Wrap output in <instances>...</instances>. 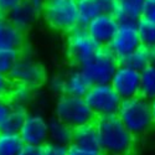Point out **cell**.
<instances>
[{
    "instance_id": "4dcf8cb0",
    "label": "cell",
    "mask_w": 155,
    "mask_h": 155,
    "mask_svg": "<svg viewBox=\"0 0 155 155\" xmlns=\"http://www.w3.org/2000/svg\"><path fill=\"white\" fill-rule=\"evenodd\" d=\"M141 19L155 24V0H147L145 2Z\"/></svg>"
},
{
    "instance_id": "1f68e13d",
    "label": "cell",
    "mask_w": 155,
    "mask_h": 155,
    "mask_svg": "<svg viewBox=\"0 0 155 155\" xmlns=\"http://www.w3.org/2000/svg\"><path fill=\"white\" fill-rule=\"evenodd\" d=\"M12 82L8 76L0 74V98H8L9 93L11 91Z\"/></svg>"
},
{
    "instance_id": "7c38bea8",
    "label": "cell",
    "mask_w": 155,
    "mask_h": 155,
    "mask_svg": "<svg viewBox=\"0 0 155 155\" xmlns=\"http://www.w3.org/2000/svg\"><path fill=\"white\" fill-rule=\"evenodd\" d=\"M118 26L119 24L112 15V12H106L93 19L86 29L99 47H108L118 30Z\"/></svg>"
},
{
    "instance_id": "277c9868",
    "label": "cell",
    "mask_w": 155,
    "mask_h": 155,
    "mask_svg": "<svg viewBox=\"0 0 155 155\" xmlns=\"http://www.w3.org/2000/svg\"><path fill=\"white\" fill-rule=\"evenodd\" d=\"M42 18L51 29L68 34L78 26L76 0H50L42 10Z\"/></svg>"
},
{
    "instance_id": "d6a6232c",
    "label": "cell",
    "mask_w": 155,
    "mask_h": 155,
    "mask_svg": "<svg viewBox=\"0 0 155 155\" xmlns=\"http://www.w3.org/2000/svg\"><path fill=\"white\" fill-rule=\"evenodd\" d=\"M24 0H0V15H6L8 12L19 5Z\"/></svg>"
},
{
    "instance_id": "8fae6325",
    "label": "cell",
    "mask_w": 155,
    "mask_h": 155,
    "mask_svg": "<svg viewBox=\"0 0 155 155\" xmlns=\"http://www.w3.org/2000/svg\"><path fill=\"white\" fill-rule=\"evenodd\" d=\"M19 135L24 145L42 148L48 143V120L40 113H28Z\"/></svg>"
},
{
    "instance_id": "9c48e42d",
    "label": "cell",
    "mask_w": 155,
    "mask_h": 155,
    "mask_svg": "<svg viewBox=\"0 0 155 155\" xmlns=\"http://www.w3.org/2000/svg\"><path fill=\"white\" fill-rule=\"evenodd\" d=\"M122 101L132 99L140 94V72L119 63L109 83Z\"/></svg>"
},
{
    "instance_id": "603a6c76",
    "label": "cell",
    "mask_w": 155,
    "mask_h": 155,
    "mask_svg": "<svg viewBox=\"0 0 155 155\" xmlns=\"http://www.w3.org/2000/svg\"><path fill=\"white\" fill-rule=\"evenodd\" d=\"M24 143L19 133L0 130V155H19Z\"/></svg>"
},
{
    "instance_id": "f35d334b",
    "label": "cell",
    "mask_w": 155,
    "mask_h": 155,
    "mask_svg": "<svg viewBox=\"0 0 155 155\" xmlns=\"http://www.w3.org/2000/svg\"><path fill=\"white\" fill-rule=\"evenodd\" d=\"M114 2H124V0H114Z\"/></svg>"
},
{
    "instance_id": "52a82bcc",
    "label": "cell",
    "mask_w": 155,
    "mask_h": 155,
    "mask_svg": "<svg viewBox=\"0 0 155 155\" xmlns=\"http://www.w3.org/2000/svg\"><path fill=\"white\" fill-rule=\"evenodd\" d=\"M88 107L91 108L96 118L117 115L122 99L115 93L110 84H94L84 97Z\"/></svg>"
},
{
    "instance_id": "44dd1931",
    "label": "cell",
    "mask_w": 155,
    "mask_h": 155,
    "mask_svg": "<svg viewBox=\"0 0 155 155\" xmlns=\"http://www.w3.org/2000/svg\"><path fill=\"white\" fill-rule=\"evenodd\" d=\"M140 97L149 102L155 101V62L140 71Z\"/></svg>"
},
{
    "instance_id": "ba28073f",
    "label": "cell",
    "mask_w": 155,
    "mask_h": 155,
    "mask_svg": "<svg viewBox=\"0 0 155 155\" xmlns=\"http://www.w3.org/2000/svg\"><path fill=\"white\" fill-rule=\"evenodd\" d=\"M9 78L12 83L26 84L35 89L41 87L47 81V74L45 67L40 62L21 54L19 61L11 70Z\"/></svg>"
},
{
    "instance_id": "f1b7e54d",
    "label": "cell",
    "mask_w": 155,
    "mask_h": 155,
    "mask_svg": "<svg viewBox=\"0 0 155 155\" xmlns=\"http://www.w3.org/2000/svg\"><path fill=\"white\" fill-rule=\"evenodd\" d=\"M67 155H103L99 149H88V148H80L77 145L71 144L68 147Z\"/></svg>"
},
{
    "instance_id": "cb8c5ba5",
    "label": "cell",
    "mask_w": 155,
    "mask_h": 155,
    "mask_svg": "<svg viewBox=\"0 0 155 155\" xmlns=\"http://www.w3.org/2000/svg\"><path fill=\"white\" fill-rule=\"evenodd\" d=\"M26 117H28V109L12 107L6 122L4 123V125L2 127L0 130L10 132V133H19Z\"/></svg>"
},
{
    "instance_id": "83f0119b",
    "label": "cell",
    "mask_w": 155,
    "mask_h": 155,
    "mask_svg": "<svg viewBox=\"0 0 155 155\" xmlns=\"http://www.w3.org/2000/svg\"><path fill=\"white\" fill-rule=\"evenodd\" d=\"M68 147H63L55 143H48L42 147V155H67Z\"/></svg>"
},
{
    "instance_id": "3957f363",
    "label": "cell",
    "mask_w": 155,
    "mask_h": 155,
    "mask_svg": "<svg viewBox=\"0 0 155 155\" xmlns=\"http://www.w3.org/2000/svg\"><path fill=\"white\" fill-rule=\"evenodd\" d=\"M54 113L55 118L67 124L72 129L94 123L97 119L84 98L71 97L67 94L57 97Z\"/></svg>"
},
{
    "instance_id": "7a4b0ae2",
    "label": "cell",
    "mask_w": 155,
    "mask_h": 155,
    "mask_svg": "<svg viewBox=\"0 0 155 155\" xmlns=\"http://www.w3.org/2000/svg\"><path fill=\"white\" fill-rule=\"evenodd\" d=\"M117 115L134 137L144 135L154 127L151 102L140 96L122 101Z\"/></svg>"
},
{
    "instance_id": "ffe728a7",
    "label": "cell",
    "mask_w": 155,
    "mask_h": 155,
    "mask_svg": "<svg viewBox=\"0 0 155 155\" xmlns=\"http://www.w3.org/2000/svg\"><path fill=\"white\" fill-rule=\"evenodd\" d=\"M34 97H35L34 88L21 83H12L8 99L12 107L28 109V106L34 101Z\"/></svg>"
},
{
    "instance_id": "ac0fdd59",
    "label": "cell",
    "mask_w": 155,
    "mask_h": 155,
    "mask_svg": "<svg viewBox=\"0 0 155 155\" xmlns=\"http://www.w3.org/2000/svg\"><path fill=\"white\" fill-rule=\"evenodd\" d=\"M72 144L80 148L99 149V138L94 123L86 124L73 129Z\"/></svg>"
},
{
    "instance_id": "9a60e30c",
    "label": "cell",
    "mask_w": 155,
    "mask_h": 155,
    "mask_svg": "<svg viewBox=\"0 0 155 155\" xmlns=\"http://www.w3.org/2000/svg\"><path fill=\"white\" fill-rule=\"evenodd\" d=\"M25 44V32L16 29L6 16L0 15V50L21 51Z\"/></svg>"
},
{
    "instance_id": "e0dca14e",
    "label": "cell",
    "mask_w": 155,
    "mask_h": 155,
    "mask_svg": "<svg viewBox=\"0 0 155 155\" xmlns=\"http://www.w3.org/2000/svg\"><path fill=\"white\" fill-rule=\"evenodd\" d=\"M77 10H78V25L86 28L97 16L112 12V8L103 4L99 0H76Z\"/></svg>"
},
{
    "instance_id": "2e32d148",
    "label": "cell",
    "mask_w": 155,
    "mask_h": 155,
    "mask_svg": "<svg viewBox=\"0 0 155 155\" xmlns=\"http://www.w3.org/2000/svg\"><path fill=\"white\" fill-rule=\"evenodd\" d=\"M91 87V82L80 67H74L67 74H64V94L84 98Z\"/></svg>"
},
{
    "instance_id": "5bb4252c",
    "label": "cell",
    "mask_w": 155,
    "mask_h": 155,
    "mask_svg": "<svg viewBox=\"0 0 155 155\" xmlns=\"http://www.w3.org/2000/svg\"><path fill=\"white\" fill-rule=\"evenodd\" d=\"M5 16L16 29L21 30L22 32H26L32 28L40 14L28 3V0H24L14 9H11Z\"/></svg>"
},
{
    "instance_id": "ab89813d",
    "label": "cell",
    "mask_w": 155,
    "mask_h": 155,
    "mask_svg": "<svg viewBox=\"0 0 155 155\" xmlns=\"http://www.w3.org/2000/svg\"><path fill=\"white\" fill-rule=\"evenodd\" d=\"M47 2H50V0H47Z\"/></svg>"
},
{
    "instance_id": "5b68a950",
    "label": "cell",
    "mask_w": 155,
    "mask_h": 155,
    "mask_svg": "<svg viewBox=\"0 0 155 155\" xmlns=\"http://www.w3.org/2000/svg\"><path fill=\"white\" fill-rule=\"evenodd\" d=\"M119 62L108 47H101L98 52L80 67L92 86L109 84Z\"/></svg>"
},
{
    "instance_id": "74e56055",
    "label": "cell",
    "mask_w": 155,
    "mask_h": 155,
    "mask_svg": "<svg viewBox=\"0 0 155 155\" xmlns=\"http://www.w3.org/2000/svg\"><path fill=\"white\" fill-rule=\"evenodd\" d=\"M153 55H154V62H155V48L153 50Z\"/></svg>"
},
{
    "instance_id": "8d00e7d4",
    "label": "cell",
    "mask_w": 155,
    "mask_h": 155,
    "mask_svg": "<svg viewBox=\"0 0 155 155\" xmlns=\"http://www.w3.org/2000/svg\"><path fill=\"white\" fill-rule=\"evenodd\" d=\"M151 110H153V119H154V125H155V101L151 102Z\"/></svg>"
},
{
    "instance_id": "e575fe53",
    "label": "cell",
    "mask_w": 155,
    "mask_h": 155,
    "mask_svg": "<svg viewBox=\"0 0 155 155\" xmlns=\"http://www.w3.org/2000/svg\"><path fill=\"white\" fill-rule=\"evenodd\" d=\"M28 3L38 12V14H42V10L47 3V0H28Z\"/></svg>"
},
{
    "instance_id": "8992f818",
    "label": "cell",
    "mask_w": 155,
    "mask_h": 155,
    "mask_svg": "<svg viewBox=\"0 0 155 155\" xmlns=\"http://www.w3.org/2000/svg\"><path fill=\"white\" fill-rule=\"evenodd\" d=\"M66 48L70 61L76 67H81L101 50V47L89 36L87 29L80 25L67 34Z\"/></svg>"
},
{
    "instance_id": "d4e9b609",
    "label": "cell",
    "mask_w": 155,
    "mask_h": 155,
    "mask_svg": "<svg viewBox=\"0 0 155 155\" xmlns=\"http://www.w3.org/2000/svg\"><path fill=\"white\" fill-rule=\"evenodd\" d=\"M137 29H138V35L140 38L141 46L147 47L149 50H154L155 48V24L144 19H140L137 25Z\"/></svg>"
},
{
    "instance_id": "6da1fadb",
    "label": "cell",
    "mask_w": 155,
    "mask_h": 155,
    "mask_svg": "<svg viewBox=\"0 0 155 155\" xmlns=\"http://www.w3.org/2000/svg\"><path fill=\"white\" fill-rule=\"evenodd\" d=\"M94 125L103 155H130L133 153L135 137L123 125L118 115L97 118Z\"/></svg>"
},
{
    "instance_id": "7402d4cb",
    "label": "cell",
    "mask_w": 155,
    "mask_h": 155,
    "mask_svg": "<svg viewBox=\"0 0 155 155\" xmlns=\"http://www.w3.org/2000/svg\"><path fill=\"white\" fill-rule=\"evenodd\" d=\"M153 62H154L153 50H149L147 47L140 46L137 51H134L133 54L129 55L122 63H124V64H127V66L140 72Z\"/></svg>"
},
{
    "instance_id": "484cf974",
    "label": "cell",
    "mask_w": 155,
    "mask_h": 155,
    "mask_svg": "<svg viewBox=\"0 0 155 155\" xmlns=\"http://www.w3.org/2000/svg\"><path fill=\"white\" fill-rule=\"evenodd\" d=\"M21 56V51L16 50H0V74L8 76L14 68L15 63Z\"/></svg>"
},
{
    "instance_id": "d590c367",
    "label": "cell",
    "mask_w": 155,
    "mask_h": 155,
    "mask_svg": "<svg viewBox=\"0 0 155 155\" xmlns=\"http://www.w3.org/2000/svg\"><path fill=\"white\" fill-rule=\"evenodd\" d=\"M99 2H102L103 4H106V5H108L109 8H112V9H113V5H114V0H99Z\"/></svg>"
},
{
    "instance_id": "d6986e66",
    "label": "cell",
    "mask_w": 155,
    "mask_h": 155,
    "mask_svg": "<svg viewBox=\"0 0 155 155\" xmlns=\"http://www.w3.org/2000/svg\"><path fill=\"white\" fill-rule=\"evenodd\" d=\"M73 129L67 124L52 117L48 119V141L60 144L63 147H70L72 144Z\"/></svg>"
},
{
    "instance_id": "4fadbf2b",
    "label": "cell",
    "mask_w": 155,
    "mask_h": 155,
    "mask_svg": "<svg viewBox=\"0 0 155 155\" xmlns=\"http://www.w3.org/2000/svg\"><path fill=\"white\" fill-rule=\"evenodd\" d=\"M147 0H124L114 2L112 15L119 25H138L143 15V9Z\"/></svg>"
},
{
    "instance_id": "836d02e7",
    "label": "cell",
    "mask_w": 155,
    "mask_h": 155,
    "mask_svg": "<svg viewBox=\"0 0 155 155\" xmlns=\"http://www.w3.org/2000/svg\"><path fill=\"white\" fill-rule=\"evenodd\" d=\"M19 155H42V148L40 147H30V145H24Z\"/></svg>"
},
{
    "instance_id": "4316f807",
    "label": "cell",
    "mask_w": 155,
    "mask_h": 155,
    "mask_svg": "<svg viewBox=\"0 0 155 155\" xmlns=\"http://www.w3.org/2000/svg\"><path fill=\"white\" fill-rule=\"evenodd\" d=\"M48 83V89L57 97L64 94V76L61 73L54 74L51 78L47 81Z\"/></svg>"
},
{
    "instance_id": "f546056e",
    "label": "cell",
    "mask_w": 155,
    "mask_h": 155,
    "mask_svg": "<svg viewBox=\"0 0 155 155\" xmlns=\"http://www.w3.org/2000/svg\"><path fill=\"white\" fill-rule=\"evenodd\" d=\"M12 109V106L10 104V102L8 98H0V129L6 122L9 114Z\"/></svg>"
},
{
    "instance_id": "30bf717a",
    "label": "cell",
    "mask_w": 155,
    "mask_h": 155,
    "mask_svg": "<svg viewBox=\"0 0 155 155\" xmlns=\"http://www.w3.org/2000/svg\"><path fill=\"white\" fill-rule=\"evenodd\" d=\"M141 46L137 25H119L108 48L113 56L122 63L129 55Z\"/></svg>"
}]
</instances>
